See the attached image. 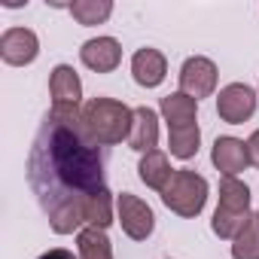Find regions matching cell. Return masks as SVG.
I'll return each instance as SVG.
<instances>
[{"label":"cell","instance_id":"obj_1","mask_svg":"<svg viewBox=\"0 0 259 259\" xmlns=\"http://www.w3.org/2000/svg\"><path fill=\"white\" fill-rule=\"evenodd\" d=\"M28 183L55 235L82 232L85 198L107 189V183L101 147L89 138L79 107L46 113L28 153Z\"/></svg>","mask_w":259,"mask_h":259},{"label":"cell","instance_id":"obj_2","mask_svg":"<svg viewBox=\"0 0 259 259\" xmlns=\"http://www.w3.org/2000/svg\"><path fill=\"white\" fill-rule=\"evenodd\" d=\"M82 125L98 147H116L132 135L135 110L116 98H92L82 107Z\"/></svg>","mask_w":259,"mask_h":259},{"label":"cell","instance_id":"obj_3","mask_svg":"<svg viewBox=\"0 0 259 259\" xmlns=\"http://www.w3.org/2000/svg\"><path fill=\"white\" fill-rule=\"evenodd\" d=\"M207 192H210V186L201 174H195L189 168H180V171H174V177L162 189V201L171 213H177L183 220H192L204 210Z\"/></svg>","mask_w":259,"mask_h":259},{"label":"cell","instance_id":"obj_4","mask_svg":"<svg viewBox=\"0 0 259 259\" xmlns=\"http://www.w3.org/2000/svg\"><path fill=\"white\" fill-rule=\"evenodd\" d=\"M116 220H119L122 232L132 238V241H147V238L153 235V229H156V213H153V207H150L144 198L132 195V192L116 195Z\"/></svg>","mask_w":259,"mask_h":259},{"label":"cell","instance_id":"obj_5","mask_svg":"<svg viewBox=\"0 0 259 259\" xmlns=\"http://www.w3.org/2000/svg\"><path fill=\"white\" fill-rule=\"evenodd\" d=\"M256 92L247 82H229L217 95V116L229 125H244L256 113Z\"/></svg>","mask_w":259,"mask_h":259},{"label":"cell","instance_id":"obj_6","mask_svg":"<svg viewBox=\"0 0 259 259\" xmlns=\"http://www.w3.org/2000/svg\"><path fill=\"white\" fill-rule=\"evenodd\" d=\"M217 82H220V73H217V64L204 55H192L183 61L180 67V92L189 95V98H210L217 92Z\"/></svg>","mask_w":259,"mask_h":259},{"label":"cell","instance_id":"obj_7","mask_svg":"<svg viewBox=\"0 0 259 259\" xmlns=\"http://www.w3.org/2000/svg\"><path fill=\"white\" fill-rule=\"evenodd\" d=\"M40 55V40L31 28H7L0 37V58L10 67H25L34 64Z\"/></svg>","mask_w":259,"mask_h":259},{"label":"cell","instance_id":"obj_8","mask_svg":"<svg viewBox=\"0 0 259 259\" xmlns=\"http://www.w3.org/2000/svg\"><path fill=\"white\" fill-rule=\"evenodd\" d=\"M210 162H213V168H217L223 177H238L241 171H247V168L253 165L247 141L232 138V135L213 141V147H210Z\"/></svg>","mask_w":259,"mask_h":259},{"label":"cell","instance_id":"obj_9","mask_svg":"<svg viewBox=\"0 0 259 259\" xmlns=\"http://www.w3.org/2000/svg\"><path fill=\"white\" fill-rule=\"evenodd\" d=\"M79 61L95 73H113L122 64V46L116 37H92L82 43Z\"/></svg>","mask_w":259,"mask_h":259},{"label":"cell","instance_id":"obj_10","mask_svg":"<svg viewBox=\"0 0 259 259\" xmlns=\"http://www.w3.org/2000/svg\"><path fill=\"white\" fill-rule=\"evenodd\" d=\"M132 76L141 89H159L168 76V58L159 49L144 46L132 55Z\"/></svg>","mask_w":259,"mask_h":259},{"label":"cell","instance_id":"obj_11","mask_svg":"<svg viewBox=\"0 0 259 259\" xmlns=\"http://www.w3.org/2000/svg\"><path fill=\"white\" fill-rule=\"evenodd\" d=\"M49 95L52 107H79L82 101V79L70 64H55L49 73Z\"/></svg>","mask_w":259,"mask_h":259},{"label":"cell","instance_id":"obj_12","mask_svg":"<svg viewBox=\"0 0 259 259\" xmlns=\"http://www.w3.org/2000/svg\"><path fill=\"white\" fill-rule=\"evenodd\" d=\"M156 144H159V113L153 107H135V125L132 135H128V147L147 156L156 150Z\"/></svg>","mask_w":259,"mask_h":259},{"label":"cell","instance_id":"obj_13","mask_svg":"<svg viewBox=\"0 0 259 259\" xmlns=\"http://www.w3.org/2000/svg\"><path fill=\"white\" fill-rule=\"evenodd\" d=\"M217 210H223L229 217H238V220H247L250 217V186L238 177H223Z\"/></svg>","mask_w":259,"mask_h":259},{"label":"cell","instance_id":"obj_14","mask_svg":"<svg viewBox=\"0 0 259 259\" xmlns=\"http://www.w3.org/2000/svg\"><path fill=\"white\" fill-rule=\"evenodd\" d=\"M159 113H162V119L168 122V128H186V125H195L198 101L189 98V95H183V92H171V95L162 98Z\"/></svg>","mask_w":259,"mask_h":259},{"label":"cell","instance_id":"obj_15","mask_svg":"<svg viewBox=\"0 0 259 259\" xmlns=\"http://www.w3.org/2000/svg\"><path fill=\"white\" fill-rule=\"evenodd\" d=\"M138 177H141L150 189H159V192H162V189L168 186V180L174 177V168H171V162H168V156H165L162 150H153V153L141 156Z\"/></svg>","mask_w":259,"mask_h":259},{"label":"cell","instance_id":"obj_16","mask_svg":"<svg viewBox=\"0 0 259 259\" xmlns=\"http://www.w3.org/2000/svg\"><path fill=\"white\" fill-rule=\"evenodd\" d=\"M76 256L79 259H113V244L107 238V229L85 226L76 232Z\"/></svg>","mask_w":259,"mask_h":259},{"label":"cell","instance_id":"obj_17","mask_svg":"<svg viewBox=\"0 0 259 259\" xmlns=\"http://www.w3.org/2000/svg\"><path fill=\"white\" fill-rule=\"evenodd\" d=\"M201 147V128L198 122L195 125H186V128H168V150L174 159H183L189 162Z\"/></svg>","mask_w":259,"mask_h":259},{"label":"cell","instance_id":"obj_18","mask_svg":"<svg viewBox=\"0 0 259 259\" xmlns=\"http://www.w3.org/2000/svg\"><path fill=\"white\" fill-rule=\"evenodd\" d=\"M67 13L82 28H92V25H104L113 16V4L110 0H73V4H67Z\"/></svg>","mask_w":259,"mask_h":259},{"label":"cell","instance_id":"obj_19","mask_svg":"<svg viewBox=\"0 0 259 259\" xmlns=\"http://www.w3.org/2000/svg\"><path fill=\"white\" fill-rule=\"evenodd\" d=\"M232 259H259V213H250L232 241Z\"/></svg>","mask_w":259,"mask_h":259},{"label":"cell","instance_id":"obj_20","mask_svg":"<svg viewBox=\"0 0 259 259\" xmlns=\"http://www.w3.org/2000/svg\"><path fill=\"white\" fill-rule=\"evenodd\" d=\"M113 207H116V201H113V192H110V189H101V192L89 195V198H85V226L107 229V226L116 220V217H113Z\"/></svg>","mask_w":259,"mask_h":259},{"label":"cell","instance_id":"obj_21","mask_svg":"<svg viewBox=\"0 0 259 259\" xmlns=\"http://www.w3.org/2000/svg\"><path fill=\"white\" fill-rule=\"evenodd\" d=\"M37 259H79V256H73V253L64 250V247H55V250H46V253L37 256Z\"/></svg>","mask_w":259,"mask_h":259},{"label":"cell","instance_id":"obj_22","mask_svg":"<svg viewBox=\"0 0 259 259\" xmlns=\"http://www.w3.org/2000/svg\"><path fill=\"white\" fill-rule=\"evenodd\" d=\"M247 147H250V159H253V165H259V128H256V132L250 135Z\"/></svg>","mask_w":259,"mask_h":259},{"label":"cell","instance_id":"obj_23","mask_svg":"<svg viewBox=\"0 0 259 259\" xmlns=\"http://www.w3.org/2000/svg\"><path fill=\"white\" fill-rule=\"evenodd\" d=\"M256 213H259V210H256Z\"/></svg>","mask_w":259,"mask_h":259}]
</instances>
